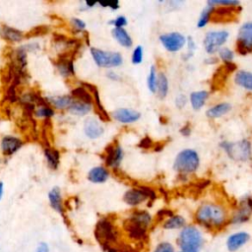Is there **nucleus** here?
Wrapping results in <instances>:
<instances>
[{
  "mask_svg": "<svg viewBox=\"0 0 252 252\" xmlns=\"http://www.w3.org/2000/svg\"><path fill=\"white\" fill-rule=\"evenodd\" d=\"M83 86H85L86 89H89L91 91V93L94 94V110H96L97 114L100 116V118L104 121H110V117L109 115V113L105 110L101 100H100V96H99V92L96 88V86H93L91 84H84Z\"/></svg>",
  "mask_w": 252,
  "mask_h": 252,
  "instance_id": "obj_18",
  "label": "nucleus"
},
{
  "mask_svg": "<svg viewBox=\"0 0 252 252\" xmlns=\"http://www.w3.org/2000/svg\"><path fill=\"white\" fill-rule=\"evenodd\" d=\"M160 41L163 44L164 47L171 52L180 50L186 43L185 37L179 33H170L162 35L160 37Z\"/></svg>",
  "mask_w": 252,
  "mask_h": 252,
  "instance_id": "obj_12",
  "label": "nucleus"
},
{
  "mask_svg": "<svg viewBox=\"0 0 252 252\" xmlns=\"http://www.w3.org/2000/svg\"><path fill=\"white\" fill-rule=\"evenodd\" d=\"M220 147L226 151L231 159L235 161L245 162L251 158V144L247 140H241L235 143L222 142Z\"/></svg>",
  "mask_w": 252,
  "mask_h": 252,
  "instance_id": "obj_5",
  "label": "nucleus"
},
{
  "mask_svg": "<svg viewBox=\"0 0 252 252\" xmlns=\"http://www.w3.org/2000/svg\"><path fill=\"white\" fill-rule=\"evenodd\" d=\"M236 70V65L233 62H225V64L220 66L218 70L215 72L212 81H211V89L213 91H218L224 88L228 77L231 73Z\"/></svg>",
  "mask_w": 252,
  "mask_h": 252,
  "instance_id": "obj_10",
  "label": "nucleus"
},
{
  "mask_svg": "<svg viewBox=\"0 0 252 252\" xmlns=\"http://www.w3.org/2000/svg\"><path fill=\"white\" fill-rule=\"evenodd\" d=\"M238 41L252 46V23H246L241 26L238 33Z\"/></svg>",
  "mask_w": 252,
  "mask_h": 252,
  "instance_id": "obj_31",
  "label": "nucleus"
},
{
  "mask_svg": "<svg viewBox=\"0 0 252 252\" xmlns=\"http://www.w3.org/2000/svg\"><path fill=\"white\" fill-rule=\"evenodd\" d=\"M111 25H114L115 28H123L124 26L127 25V20L124 16H118L116 19L110 22Z\"/></svg>",
  "mask_w": 252,
  "mask_h": 252,
  "instance_id": "obj_45",
  "label": "nucleus"
},
{
  "mask_svg": "<svg viewBox=\"0 0 252 252\" xmlns=\"http://www.w3.org/2000/svg\"><path fill=\"white\" fill-rule=\"evenodd\" d=\"M56 66L59 71V73L63 77H68L70 75L74 74V66H73V60L67 59V58H61L56 62Z\"/></svg>",
  "mask_w": 252,
  "mask_h": 252,
  "instance_id": "obj_28",
  "label": "nucleus"
},
{
  "mask_svg": "<svg viewBox=\"0 0 252 252\" xmlns=\"http://www.w3.org/2000/svg\"><path fill=\"white\" fill-rule=\"evenodd\" d=\"M48 199L52 209L58 212L59 214H63L62 197H61V191L59 187H53L51 189V190L48 192Z\"/></svg>",
  "mask_w": 252,
  "mask_h": 252,
  "instance_id": "obj_22",
  "label": "nucleus"
},
{
  "mask_svg": "<svg viewBox=\"0 0 252 252\" xmlns=\"http://www.w3.org/2000/svg\"><path fill=\"white\" fill-rule=\"evenodd\" d=\"M91 110V105L79 102V101H74L71 107L69 108V111L78 116H83L86 115L89 111Z\"/></svg>",
  "mask_w": 252,
  "mask_h": 252,
  "instance_id": "obj_34",
  "label": "nucleus"
},
{
  "mask_svg": "<svg viewBox=\"0 0 252 252\" xmlns=\"http://www.w3.org/2000/svg\"><path fill=\"white\" fill-rule=\"evenodd\" d=\"M236 50L241 55H246L248 53L252 52V46H248L245 43L238 41L236 42Z\"/></svg>",
  "mask_w": 252,
  "mask_h": 252,
  "instance_id": "obj_41",
  "label": "nucleus"
},
{
  "mask_svg": "<svg viewBox=\"0 0 252 252\" xmlns=\"http://www.w3.org/2000/svg\"><path fill=\"white\" fill-rule=\"evenodd\" d=\"M72 96L74 98H76L79 102L88 104V105H92L94 100L90 92H88L86 90L85 87H77L76 89H74L72 91Z\"/></svg>",
  "mask_w": 252,
  "mask_h": 252,
  "instance_id": "obj_30",
  "label": "nucleus"
},
{
  "mask_svg": "<svg viewBox=\"0 0 252 252\" xmlns=\"http://www.w3.org/2000/svg\"><path fill=\"white\" fill-rule=\"evenodd\" d=\"M36 115L38 117H46V118H49L51 116L54 115V110L49 108L48 106H43L40 107L37 110H36Z\"/></svg>",
  "mask_w": 252,
  "mask_h": 252,
  "instance_id": "obj_38",
  "label": "nucleus"
},
{
  "mask_svg": "<svg viewBox=\"0 0 252 252\" xmlns=\"http://www.w3.org/2000/svg\"><path fill=\"white\" fill-rule=\"evenodd\" d=\"M2 195H3V183L0 182V200H1Z\"/></svg>",
  "mask_w": 252,
  "mask_h": 252,
  "instance_id": "obj_54",
  "label": "nucleus"
},
{
  "mask_svg": "<svg viewBox=\"0 0 252 252\" xmlns=\"http://www.w3.org/2000/svg\"><path fill=\"white\" fill-rule=\"evenodd\" d=\"M172 216H173V211L164 209V210H161V211L158 212V214H157V219L159 220H164V219H166V220H167L168 218H170V217H172Z\"/></svg>",
  "mask_w": 252,
  "mask_h": 252,
  "instance_id": "obj_47",
  "label": "nucleus"
},
{
  "mask_svg": "<svg viewBox=\"0 0 252 252\" xmlns=\"http://www.w3.org/2000/svg\"><path fill=\"white\" fill-rule=\"evenodd\" d=\"M139 147L144 149V150H149L151 148H154V142L151 140L150 137H145L143 138L140 143H139Z\"/></svg>",
  "mask_w": 252,
  "mask_h": 252,
  "instance_id": "obj_46",
  "label": "nucleus"
},
{
  "mask_svg": "<svg viewBox=\"0 0 252 252\" xmlns=\"http://www.w3.org/2000/svg\"><path fill=\"white\" fill-rule=\"evenodd\" d=\"M112 36L120 46L124 47H132V39L123 28H114L112 30Z\"/></svg>",
  "mask_w": 252,
  "mask_h": 252,
  "instance_id": "obj_21",
  "label": "nucleus"
},
{
  "mask_svg": "<svg viewBox=\"0 0 252 252\" xmlns=\"http://www.w3.org/2000/svg\"><path fill=\"white\" fill-rule=\"evenodd\" d=\"M36 252H49V247L47 243L42 242L39 244V246L37 247Z\"/></svg>",
  "mask_w": 252,
  "mask_h": 252,
  "instance_id": "obj_50",
  "label": "nucleus"
},
{
  "mask_svg": "<svg viewBox=\"0 0 252 252\" xmlns=\"http://www.w3.org/2000/svg\"><path fill=\"white\" fill-rule=\"evenodd\" d=\"M157 92L159 93V97L161 99H165L167 97L169 92V81L164 73H160L159 76H158Z\"/></svg>",
  "mask_w": 252,
  "mask_h": 252,
  "instance_id": "obj_33",
  "label": "nucleus"
},
{
  "mask_svg": "<svg viewBox=\"0 0 252 252\" xmlns=\"http://www.w3.org/2000/svg\"><path fill=\"white\" fill-rule=\"evenodd\" d=\"M0 34H1L3 39L12 43L20 42L23 39V34L20 31L15 30L8 26H2L1 30H0Z\"/></svg>",
  "mask_w": 252,
  "mask_h": 252,
  "instance_id": "obj_24",
  "label": "nucleus"
},
{
  "mask_svg": "<svg viewBox=\"0 0 252 252\" xmlns=\"http://www.w3.org/2000/svg\"><path fill=\"white\" fill-rule=\"evenodd\" d=\"M177 245L184 252H200L204 246V236L195 226H185L178 235Z\"/></svg>",
  "mask_w": 252,
  "mask_h": 252,
  "instance_id": "obj_3",
  "label": "nucleus"
},
{
  "mask_svg": "<svg viewBox=\"0 0 252 252\" xmlns=\"http://www.w3.org/2000/svg\"><path fill=\"white\" fill-rule=\"evenodd\" d=\"M235 82L249 91H252V73L244 70H240L236 74Z\"/></svg>",
  "mask_w": 252,
  "mask_h": 252,
  "instance_id": "obj_29",
  "label": "nucleus"
},
{
  "mask_svg": "<svg viewBox=\"0 0 252 252\" xmlns=\"http://www.w3.org/2000/svg\"><path fill=\"white\" fill-rule=\"evenodd\" d=\"M212 10H213V7L209 6L202 11L200 18H199V21H198V24H197L198 28H203L210 22V16H211Z\"/></svg>",
  "mask_w": 252,
  "mask_h": 252,
  "instance_id": "obj_37",
  "label": "nucleus"
},
{
  "mask_svg": "<svg viewBox=\"0 0 252 252\" xmlns=\"http://www.w3.org/2000/svg\"><path fill=\"white\" fill-rule=\"evenodd\" d=\"M219 55L224 62H232V60L234 59V52L228 47L220 48L219 51Z\"/></svg>",
  "mask_w": 252,
  "mask_h": 252,
  "instance_id": "obj_40",
  "label": "nucleus"
},
{
  "mask_svg": "<svg viewBox=\"0 0 252 252\" xmlns=\"http://www.w3.org/2000/svg\"><path fill=\"white\" fill-rule=\"evenodd\" d=\"M229 38V33L227 31L210 32L204 39V47L208 53H215L220 46H223Z\"/></svg>",
  "mask_w": 252,
  "mask_h": 252,
  "instance_id": "obj_11",
  "label": "nucleus"
},
{
  "mask_svg": "<svg viewBox=\"0 0 252 252\" xmlns=\"http://www.w3.org/2000/svg\"><path fill=\"white\" fill-rule=\"evenodd\" d=\"M196 222L211 232L222 231L228 224L230 219L227 211L217 204L205 203L201 205L195 213Z\"/></svg>",
  "mask_w": 252,
  "mask_h": 252,
  "instance_id": "obj_1",
  "label": "nucleus"
},
{
  "mask_svg": "<svg viewBox=\"0 0 252 252\" xmlns=\"http://www.w3.org/2000/svg\"><path fill=\"white\" fill-rule=\"evenodd\" d=\"M47 102L55 109L65 110V109H69L74 101L70 96H55V97H48Z\"/></svg>",
  "mask_w": 252,
  "mask_h": 252,
  "instance_id": "obj_23",
  "label": "nucleus"
},
{
  "mask_svg": "<svg viewBox=\"0 0 252 252\" xmlns=\"http://www.w3.org/2000/svg\"><path fill=\"white\" fill-rule=\"evenodd\" d=\"M107 76H108V78L110 79V80H115V81H117V80L120 79V77H119L116 73H114V72H112V71H110V72L107 74Z\"/></svg>",
  "mask_w": 252,
  "mask_h": 252,
  "instance_id": "obj_52",
  "label": "nucleus"
},
{
  "mask_svg": "<svg viewBox=\"0 0 252 252\" xmlns=\"http://www.w3.org/2000/svg\"><path fill=\"white\" fill-rule=\"evenodd\" d=\"M94 237L106 252L111 249L119 251V247L117 246L119 233L110 220L104 218L99 220L94 229Z\"/></svg>",
  "mask_w": 252,
  "mask_h": 252,
  "instance_id": "obj_2",
  "label": "nucleus"
},
{
  "mask_svg": "<svg viewBox=\"0 0 252 252\" xmlns=\"http://www.w3.org/2000/svg\"><path fill=\"white\" fill-rule=\"evenodd\" d=\"M175 103H176V107L178 109H182L186 104V97L184 96V94H179L175 100Z\"/></svg>",
  "mask_w": 252,
  "mask_h": 252,
  "instance_id": "obj_49",
  "label": "nucleus"
},
{
  "mask_svg": "<svg viewBox=\"0 0 252 252\" xmlns=\"http://www.w3.org/2000/svg\"><path fill=\"white\" fill-rule=\"evenodd\" d=\"M123 229L132 240L144 241L148 236V227L131 216L124 220Z\"/></svg>",
  "mask_w": 252,
  "mask_h": 252,
  "instance_id": "obj_7",
  "label": "nucleus"
},
{
  "mask_svg": "<svg viewBox=\"0 0 252 252\" xmlns=\"http://www.w3.org/2000/svg\"><path fill=\"white\" fill-rule=\"evenodd\" d=\"M179 252H184V251H181V250H180V251H179Z\"/></svg>",
  "mask_w": 252,
  "mask_h": 252,
  "instance_id": "obj_56",
  "label": "nucleus"
},
{
  "mask_svg": "<svg viewBox=\"0 0 252 252\" xmlns=\"http://www.w3.org/2000/svg\"><path fill=\"white\" fill-rule=\"evenodd\" d=\"M250 240L249 234L245 232H238L231 235L227 239V248L231 252H236L243 247Z\"/></svg>",
  "mask_w": 252,
  "mask_h": 252,
  "instance_id": "obj_14",
  "label": "nucleus"
},
{
  "mask_svg": "<svg viewBox=\"0 0 252 252\" xmlns=\"http://www.w3.org/2000/svg\"><path fill=\"white\" fill-rule=\"evenodd\" d=\"M232 110V106L228 103H222L217 106H214L213 108L209 109L206 112V115L209 118H218L227 114Z\"/></svg>",
  "mask_w": 252,
  "mask_h": 252,
  "instance_id": "obj_27",
  "label": "nucleus"
},
{
  "mask_svg": "<svg viewBox=\"0 0 252 252\" xmlns=\"http://www.w3.org/2000/svg\"><path fill=\"white\" fill-rule=\"evenodd\" d=\"M209 97V93L207 91H198V92H193L190 94V103L192 108L195 110H199L200 109L203 108L205 105L206 100Z\"/></svg>",
  "mask_w": 252,
  "mask_h": 252,
  "instance_id": "obj_26",
  "label": "nucleus"
},
{
  "mask_svg": "<svg viewBox=\"0 0 252 252\" xmlns=\"http://www.w3.org/2000/svg\"><path fill=\"white\" fill-rule=\"evenodd\" d=\"M206 62H210V64H214V63H217V62H218V59L215 58V57H213V58L211 57V58L207 59Z\"/></svg>",
  "mask_w": 252,
  "mask_h": 252,
  "instance_id": "obj_53",
  "label": "nucleus"
},
{
  "mask_svg": "<svg viewBox=\"0 0 252 252\" xmlns=\"http://www.w3.org/2000/svg\"><path fill=\"white\" fill-rule=\"evenodd\" d=\"M45 156L47 158V164H48L49 168H51L53 170H56L58 168L59 160H60L59 152L57 150H55V149L46 148Z\"/></svg>",
  "mask_w": 252,
  "mask_h": 252,
  "instance_id": "obj_32",
  "label": "nucleus"
},
{
  "mask_svg": "<svg viewBox=\"0 0 252 252\" xmlns=\"http://www.w3.org/2000/svg\"><path fill=\"white\" fill-rule=\"evenodd\" d=\"M23 145V142L13 136H6L1 141V150L5 156H11L16 153Z\"/></svg>",
  "mask_w": 252,
  "mask_h": 252,
  "instance_id": "obj_19",
  "label": "nucleus"
},
{
  "mask_svg": "<svg viewBox=\"0 0 252 252\" xmlns=\"http://www.w3.org/2000/svg\"><path fill=\"white\" fill-rule=\"evenodd\" d=\"M146 200H148L147 195L141 190L139 187L136 188H132L130 190L126 191L124 196H123V201L132 207L138 206L140 204H142L143 202H145Z\"/></svg>",
  "mask_w": 252,
  "mask_h": 252,
  "instance_id": "obj_16",
  "label": "nucleus"
},
{
  "mask_svg": "<svg viewBox=\"0 0 252 252\" xmlns=\"http://www.w3.org/2000/svg\"><path fill=\"white\" fill-rule=\"evenodd\" d=\"M185 227V219L179 215H173L168 218L164 224L163 228L165 230H179Z\"/></svg>",
  "mask_w": 252,
  "mask_h": 252,
  "instance_id": "obj_25",
  "label": "nucleus"
},
{
  "mask_svg": "<svg viewBox=\"0 0 252 252\" xmlns=\"http://www.w3.org/2000/svg\"><path fill=\"white\" fill-rule=\"evenodd\" d=\"M143 60V48L142 47H137L132 54V62L133 64H140Z\"/></svg>",
  "mask_w": 252,
  "mask_h": 252,
  "instance_id": "obj_42",
  "label": "nucleus"
},
{
  "mask_svg": "<svg viewBox=\"0 0 252 252\" xmlns=\"http://www.w3.org/2000/svg\"><path fill=\"white\" fill-rule=\"evenodd\" d=\"M72 22V25L78 30V31H83L85 28H86V24L84 21H82L81 19H78V18H73L71 20Z\"/></svg>",
  "mask_w": 252,
  "mask_h": 252,
  "instance_id": "obj_48",
  "label": "nucleus"
},
{
  "mask_svg": "<svg viewBox=\"0 0 252 252\" xmlns=\"http://www.w3.org/2000/svg\"><path fill=\"white\" fill-rule=\"evenodd\" d=\"M199 156L191 149L181 151L175 158L173 169L179 173V174L185 175L196 172L199 167Z\"/></svg>",
  "mask_w": 252,
  "mask_h": 252,
  "instance_id": "obj_4",
  "label": "nucleus"
},
{
  "mask_svg": "<svg viewBox=\"0 0 252 252\" xmlns=\"http://www.w3.org/2000/svg\"><path fill=\"white\" fill-rule=\"evenodd\" d=\"M86 5L89 6V7H93V6L96 5V3H89V2H86Z\"/></svg>",
  "mask_w": 252,
  "mask_h": 252,
  "instance_id": "obj_55",
  "label": "nucleus"
},
{
  "mask_svg": "<svg viewBox=\"0 0 252 252\" xmlns=\"http://www.w3.org/2000/svg\"><path fill=\"white\" fill-rule=\"evenodd\" d=\"M252 216V198L249 196L243 197L237 208L235 212L234 216L230 220V223L234 225H241L248 222Z\"/></svg>",
  "mask_w": 252,
  "mask_h": 252,
  "instance_id": "obj_9",
  "label": "nucleus"
},
{
  "mask_svg": "<svg viewBox=\"0 0 252 252\" xmlns=\"http://www.w3.org/2000/svg\"><path fill=\"white\" fill-rule=\"evenodd\" d=\"M210 7H228V6H238L239 2L236 0H211L208 2Z\"/></svg>",
  "mask_w": 252,
  "mask_h": 252,
  "instance_id": "obj_35",
  "label": "nucleus"
},
{
  "mask_svg": "<svg viewBox=\"0 0 252 252\" xmlns=\"http://www.w3.org/2000/svg\"><path fill=\"white\" fill-rule=\"evenodd\" d=\"M122 159H123V151L121 147L116 143V141L115 142L113 141V143L110 144L106 148V156H105L106 165L108 167L116 169L120 165Z\"/></svg>",
  "mask_w": 252,
  "mask_h": 252,
  "instance_id": "obj_13",
  "label": "nucleus"
},
{
  "mask_svg": "<svg viewBox=\"0 0 252 252\" xmlns=\"http://www.w3.org/2000/svg\"><path fill=\"white\" fill-rule=\"evenodd\" d=\"M241 7L228 6V7H213L210 22L212 23H231L236 21Z\"/></svg>",
  "mask_w": 252,
  "mask_h": 252,
  "instance_id": "obj_8",
  "label": "nucleus"
},
{
  "mask_svg": "<svg viewBox=\"0 0 252 252\" xmlns=\"http://www.w3.org/2000/svg\"><path fill=\"white\" fill-rule=\"evenodd\" d=\"M180 133H181L182 135H184V136H189V135H190V133H191L190 126H189L188 124L184 125L183 127L180 129Z\"/></svg>",
  "mask_w": 252,
  "mask_h": 252,
  "instance_id": "obj_51",
  "label": "nucleus"
},
{
  "mask_svg": "<svg viewBox=\"0 0 252 252\" xmlns=\"http://www.w3.org/2000/svg\"><path fill=\"white\" fill-rule=\"evenodd\" d=\"M157 83H158V77L156 75V68L155 66H152L148 77V88L153 94L157 92Z\"/></svg>",
  "mask_w": 252,
  "mask_h": 252,
  "instance_id": "obj_36",
  "label": "nucleus"
},
{
  "mask_svg": "<svg viewBox=\"0 0 252 252\" xmlns=\"http://www.w3.org/2000/svg\"><path fill=\"white\" fill-rule=\"evenodd\" d=\"M109 172L104 167H96L88 173V179L93 183H103L109 178Z\"/></svg>",
  "mask_w": 252,
  "mask_h": 252,
  "instance_id": "obj_20",
  "label": "nucleus"
},
{
  "mask_svg": "<svg viewBox=\"0 0 252 252\" xmlns=\"http://www.w3.org/2000/svg\"><path fill=\"white\" fill-rule=\"evenodd\" d=\"M84 131L90 139H98L104 134L105 129L96 118L90 117L85 120Z\"/></svg>",
  "mask_w": 252,
  "mask_h": 252,
  "instance_id": "obj_15",
  "label": "nucleus"
},
{
  "mask_svg": "<svg viewBox=\"0 0 252 252\" xmlns=\"http://www.w3.org/2000/svg\"><path fill=\"white\" fill-rule=\"evenodd\" d=\"M91 53L93 59L96 62V64L100 67L110 68L120 66L123 62V58L119 52L105 51L99 48H91Z\"/></svg>",
  "mask_w": 252,
  "mask_h": 252,
  "instance_id": "obj_6",
  "label": "nucleus"
},
{
  "mask_svg": "<svg viewBox=\"0 0 252 252\" xmlns=\"http://www.w3.org/2000/svg\"><path fill=\"white\" fill-rule=\"evenodd\" d=\"M137 187H139L141 189V190L147 195L148 199H150L151 201H154L157 198V195L154 191V189H152L148 186H145V185H137Z\"/></svg>",
  "mask_w": 252,
  "mask_h": 252,
  "instance_id": "obj_43",
  "label": "nucleus"
},
{
  "mask_svg": "<svg viewBox=\"0 0 252 252\" xmlns=\"http://www.w3.org/2000/svg\"><path fill=\"white\" fill-rule=\"evenodd\" d=\"M112 116L115 120L121 123H133L139 120L141 113L129 109H119L112 113Z\"/></svg>",
  "mask_w": 252,
  "mask_h": 252,
  "instance_id": "obj_17",
  "label": "nucleus"
},
{
  "mask_svg": "<svg viewBox=\"0 0 252 252\" xmlns=\"http://www.w3.org/2000/svg\"><path fill=\"white\" fill-rule=\"evenodd\" d=\"M186 42H187V46H188V53L186 54V55H188L187 58H186V60H187L188 58H190L193 55L194 50L196 48V46H195V43H194V41L192 40L191 37H188Z\"/></svg>",
  "mask_w": 252,
  "mask_h": 252,
  "instance_id": "obj_44",
  "label": "nucleus"
},
{
  "mask_svg": "<svg viewBox=\"0 0 252 252\" xmlns=\"http://www.w3.org/2000/svg\"><path fill=\"white\" fill-rule=\"evenodd\" d=\"M154 252H175V250L171 242L162 241L155 247Z\"/></svg>",
  "mask_w": 252,
  "mask_h": 252,
  "instance_id": "obj_39",
  "label": "nucleus"
}]
</instances>
